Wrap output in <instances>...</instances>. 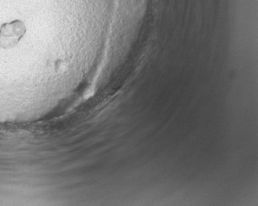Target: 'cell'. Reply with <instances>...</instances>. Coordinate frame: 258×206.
Here are the masks:
<instances>
[{
	"mask_svg": "<svg viewBox=\"0 0 258 206\" xmlns=\"http://www.w3.org/2000/svg\"><path fill=\"white\" fill-rule=\"evenodd\" d=\"M26 24L22 20L7 22L0 27V48L11 49L19 44L26 35Z\"/></svg>",
	"mask_w": 258,
	"mask_h": 206,
	"instance_id": "obj_1",
	"label": "cell"
}]
</instances>
